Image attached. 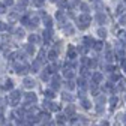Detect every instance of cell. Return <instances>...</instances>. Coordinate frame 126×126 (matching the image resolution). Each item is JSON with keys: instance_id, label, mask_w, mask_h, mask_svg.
<instances>
[{"instance_id": "42", "label": "cell", "mask_w": 126, "mask_h": 126, "mask_svg": "<svg viewBox=\"0 0 126 126\" xmlns=\"http://www.w3.org/2000/svg\"><path fill=\"white\" fill-rule=\"evenodd\" d=\"M66 87H68L69 90H72V89H74V83H72V81H68V83H66Z\"/></svg>"}, {"instance_id": "26", "label": "cell", "mask_w": 126, "mask_h": 126, "mask_svg": "<svg viewBox=\"0 0 126 126\" xmlns=\"http://www.w3.org/2000/svg\"><path fill=\"white\" fill-rule=\"evenodd\" d=\"M59 6H60V8H68V6H69L68 0H59Z\"/></svg>"}, {"instance_id": "14", "label": "cell", "mask_w": 126, "mask_h": 126, "mask_svg": "<svg viewBox=\"0 0 126 126\" xmlns=\"http://www.w3.org/2000/svg\"><path fill=\"white\" fill-rule=\"evenodd\" d=\"M62 98H63V101H69V102L74 99V98H72V94H71V93H68V92H63Z\"/></svg>"}, {"instance_id": "10", "label": "cell", "mask_w": 126, "mask_h": 126, "mask_svg": "<svg viewBox=\"0 0 126 126\" xmlns=\"http://www.w3.org/2000/svg\"><path fill=\"white\" fill-rule=\"evenodd\" d=\"M51 87H53V89H56V90L60 87V78H59V77H54V78H53V81H51Z\"/></svg>"}, {"instance_id": "39", "label": "cell", "mask_w": 126, "mask_h": 126, "mask_svg": "<svg viewBox=\"0 0 126 126\" xmlns=\"http://www.w3.org/2000/svg\"><path fill=\"white\" fill-rule=\"evenodd\" d=\"M8 29V26L3 23V21H0V32H3V30H6Z\"/></svg>"}, {"instance_id": "23", "label": "cell", "mask_w": 126, "mask_h": 126, "mask_svg": "<svg viewBox=\"0 0 126 126\" xmlns=\"http://www.w3.org/2000/svg\"><path fill=\"white\" fill-rule=\"evenodd\" d=\"M56 17H57V20H59L60 23H65V15H63V12H62V11H59V12H57Z\"/></svg>"}, {"instance_id": "17", "label": "cell", "mask_w": 126, "mask_h": 126, "mask_svg": "<svg viewBox=\"0 0 126 126\" xmlns=\"http://www.w3.org/2000/svg\"><path fill=\"white\" fill-rule=\"evenodd\" d=\"M15 36H17L18 39L24 38V29H17V30H15Z\"/></svg>"}, {"instance_id": "20", "label": "cell", "mask_w": 126, "mask_h": 126, "mask_svg": "<svg viewBox=\"0 0 126 126\" xmlns=\"http://www.w3.org/2000/svg\"><path fill=\"white\" fill-rule=\"evenodd\" d=\"M81 105H83V108H86V110H89V108L92 107V104H90V101H89V99H86V98H84V99L81 101Z\"/></svg>"}, {"instance_id": "28", "label": "cell", "mask_w": 126, "mask_h": 126, "mask_svg": "<svg viewBox=\"0 0 126 126\" xmlns=\"http://www.w3.org/2000/svg\"><path fill=\"white\" fill-rule=\"evenodd\" d=\"M98 35H99L101 38H107V30H105V29H99V30H98Z\"/></svg>"}, {"instance_id": "35", "label": "cell", "mask_w": 126, "mask_h": 126, "mask_svg": "<svg viewBox=\"0 0 126 126\" xmlns=\"http://www.w3.org/2000/svg\"><path fill=\"white\" fill-rule=\"evenodd\" d=\"M119 23H120V24H126V14H125V15H120Z\"/></svg>"}, {"instance_id": "31", "label": "cell", "mask_w": 126, "mask_h": 126, "mask_svg": "<svg viewBox=\"0 0 126 126\" xmlns=\"http://www.w3.org/2000/svg\"><path fill=\"white\" fill-rule=\"evenodd\" d=\"M36 41H38V36H36V35H30V36H29V42H30L32 45H33V42H36Z\"/></svg>"}, {"instance_id": "34", "label": "cell", "mask_w": 126, "mask_h": 126, "mask_svg": "<svg viewBox=\"0 0 126 126\" xmlns=\"http://www.w3.org/2000/svg\"><path fill=\"white\" fill-rule=\"evenodd\" d=\"M44 60H45V51L42 50V51H39V59H38V62H41V63H42Z\"/></svg>"}, {"instance_id": "9", "label": "cell", "mask_w": 126, "mask_h": 126, "mask_svg": "<svg viewBox=\"0 0 126 126\" xmlns=\"http://www.w3.org/2000/svg\"><path fill=\"white\" fill-rule=\"evenodd\" d=\"M38 24H39V18H38V17H32V18L29 20V26H30L32 29H35Z\"/></svg>"}, {"instance_id": "2", "label": "cell", "mask_w": 126, "mask_h": 126, "mask_svg": "<svg viewBox=\"0 0 126 126\" xmlns=\"http://www.w3.org/2000/svg\"><path fill=\"white\" fill-rule=\"evenodd\" d=\"M90 23H92V18L89 17L87 14H83V15H80V17L77 18V26H78V29H81V30L87 29Z\"/></svg>"}, {"instance_id": "3", "label": "cell", "mask_w": 126, "mask_h": 126, "mask_svg": "<svg viewBox=\"0 0 126 126\" xmlns=\"http://www.w3.org/2000/svg\"><path fill=\"white\" fill-rule=\"evenodd\" d=\"M15 72L18 75H27L30 72V66H27L26 63H15Z\"/></svg>"}, {"instance_id": "37", "label": "cell", "mask_w": 126, "mask_h": 126, "mask_svg": "<svg viewBox=\"0 0 126 126\" xmlns=\"http://www.w3.org/2000/svg\"><path fill=\"white\" fill-rule=\"evenodd\" d=\"M116 104H117V98H116V96H113L111 99H110V105H111V107H114Z\"/></svg>"}, {"instance_id": "13", "label": "cell", "mask_w": 126, "mask_h": 126, "mask_svg": "<svg viewBox=\"0 0 126 126\" xmlns=\"http://www.w3.org/2000/svg\"><path fill=\"white\" fill-rule=\"evenodd\" d=\"M44 23H45V26L48 27V29H51V26H53V18L48 17V15H45V17H44Z\"/></svg>"}, {"instance_id": "4", "label": "cell", "mask_w": 126, "mask_h": 126, "mask_svg": "<svg viewBox=\"0 0 126 126\" xmlns=\"http://www.w3.org/2000/svg\"><path fill=\"white\" fill-rule=\"evenodd\" d=\"M94 20H96V23L98 24H107V21H108V18H107V15L104 14V12H98L96 14V17H94Z\"/></svg>"}, {"instance_id": "1", "label": "cell", "mask_w": 126, "mask_h": 126, "mask_svg": "<svg viewBox=\"0 0 126 126\" xmlns=\"http://www.w3.org/2000/svg\"><path fill=\"white\" fill-rule=\"evenodd\" d=\"M5 99H6V105L17 108V107L20 105V101L23 99V93H21L20 90H12Z\"/></svg>"}, {"instance_id": "8", "label": "cell", "mask_w": 126, "mask_h": 126, "mask_svg": "<svg viewBox=\"0 0 126 126\" xmlns=\"http://www.w3.org/2000/svg\"><path fill=\"white\" fill-rule=\"evenodd\" d=\"M24 51H26L29 56H33V54H35V47L32 45V44H27V45H24Z\"/></svg>"}, {"instance_id": "46", "label": "cell", "mask_w": 126, "mask_h": 126, "mask_svg": "<svg viewBox=\"0 0 126 126\" xmlns=\"http://www.w3.org/2000/svg\"><path fill=\"white\" fill-rule=\"evenodd\" d=\"M14 2H12V0H5V5H8V6H11Z\"/></svg>"}, {"instance_id": "6", "label": "cell", "mask_w": 126, "mask_h": 126, "mask_svg": "<svg viewBox=\"0 0 126 126\" xmlns=\"http://www.w3.org/2000/svg\"><path fill=\"white\" fill-rule=\"evenodd\" d=\"M101 81H102V74H101V72L92 74V83H93V84H99Z\"/></svg>"}, {"instance_id": "16", "label": "cell", "mask_w": 126, "mask_h": 126, "mask_svg": "<svg viewBox=\"0 0 126 126\" xmlns=\"http://www.w3.org/2000/svg\"><path fill=\"white\" fill-rule=\"evenodd\" d=\"M44 94H45V99H48V101L54 98V92H53V90H45Z\"/></svg>"}, {"instance_id": "48", "label": "cell", "mask_w": 126, "mask_h": 126, "mask_svg": "<svg viewBox=\"0 0 126 126\" xmlns=\"http://www.w3.org/2000/svg\"><path fill=\"white\" fill-rule=\"evenodd\" d=\"M51 2H59V0H51Z\"/></svg>"}, {"instance_id": "12", "label": "cell", "mask_w": 126, "mask_h": 126, "mask_svg": "<svg viewBox=\"0 0 126 126\" xmlns=\"http://www.w3.org/2000/svg\"><path fill=\"white\" fill-rule=\"evenodd\" d=\"M39 68H41V62H38V60H35L33 63H32V72H38L39 71Z\"/></svg>"}, {"instance_id": "11", "label": "cell", "mask_w": 126, "mask_h": 126, "mask_svg": "<svg viewBox=\"0 0 126 126\" xmlns=\"http://www.w3.org/2000/svg\"><path fill=\"white\" fill-rule=\"evenodd\" d=\"M18 18H20V14H18V12H11V14H9V21H11V23H15Z\"/></svg>"}, {"instance_id": "47", "label": "cell", "mask_w": 126, "mask_h": 126, "mask_svg": "<svg viewBox=\"0 0 126 126\" xmlns=\"http://www.w3.org/2000/svg\"><path fill=\"white\" fill-rule=\"evenodd\" d=\"M123 122H125V123H126V116H125V120H123Z\"/></svg>"}, {"instance_id": "32", "label": "cell", "mask_w": 126, "mask_h": 126, "mask_svg": "<svg viewBox=\"0 0 126 126\" xmlns=\"http://www.w3.org/2000/svg\"><path fill=\"white\" fill-rule=\"evenodd\" d=\"M113 57H114V56H113V53H111V51H107V54H105L107 62H111V60H113Z\"/></svg>"}, {"instance_id": "45", "label": "cell", "mask_w": 126, "mask_h": 126, "mask_svg": "<svg viewBox=\"0 0 126 126\" xmlns=\"http://www.w3.org/2000/svg\"><path fill=\"white\" fill-rule=\"evenodd\" d=\"M122 12H123V6H122V5H120V6H119V8H117V14H119V15H120V14H122Z\"/></svg>"}, {"instance_id": "49", "label": "cell", "mask_w": 126, "mask_h": 126, "mask_svg": "<svg viewBox=\"0 0 126 126\" xmlns=\"http://www.w3.org/2000/svg\"><path fill=\"white\" fill-rule=\"evenodd\" d=\"M94 2H99V0H94Z\"/></svg>"}, {"instance_id": "15", "label": "cell", "mask_w": 126, "mask_h": 126, "mask_svg": "<svg viewBox=\"0 0 126 126\" xmlns=\"http://www.w3.org/2000/svg\"><path fill=\"white\" fill-rule=\"evenodd\" d=\"M65 113H66V116H74V113H75V108H74V105H69V107L65 110Z\"/></svg>"}, {"instance_id": "18", "label": "cell", "mask_w": 126, "mask_h": 126, "mask_svg": "<svg viewBox=\"0 0 126 126\" xmlns=\"http://www.w3.org/2000/svg\"><path fill=\"white\" fill-rule=\"evenodd\" d=\"M51 35H53V32H51V29H48V30H45V32H44V39H45V41H48V39H51Z\"/></svg>"}, {"instance_id": "22", "label": "cell", "mask_w": 126, "mask_h": 126, "mask_svg": "<svg viewBox=\"0 0 126 126\" xmlns=\"http://www.w3.org/2000/svg\"><path fill=\"white\" fill-rule=\"evenodd\" d=\"M48 59H50V60H56V59H57V51H56V50H51V51L48 53Z\"/></svg>"}, {"instance_id": "24", "label": "cell", "mask_w": 126, "mask_h": 126, "mask_svg": "<svg viewBox=\"0 0 126 126\" xmlns=\"http://www.w3.org/2000/svg\"><path fill=\"white\" fill-rule=\"evenodd\" d=\"M66 120H68V119H66V116H57V120H56V122H57L59 125H63Z\"/></svg>"}, {"instance_id": "19", "label": "cell", "mask_w": 126, "mask_h": 126, "mask_svg": "<svg viewBox=\"0 0 126 126\" xmlns=\"http://www.w3.org/2000/svg\"><path fill=\"white\" fill-rule=\"evenodd\" d=\"M84 44H86L84 47H92V45L94 44V41H93L92 38H89V36H86V38H84Z\"/></svg>"}, {"instance_id": "41", "label": "cell", "mask_w": 126, "mask_h": 126, "mask_svg": "<svg viewBox=\"0 0 126 126\" xmlns=\"http://www.w3.org/2000/svg\"><path fill=\"white\" fill-rule=\"evenodd\" d=\"M44 2H45V0H33V3H35L36 6H41V5H42Z\"/></svg>"}, {"instance_id": "38", "label": "cell", "mask_w": 126, "mask_h": 126, "mask_svg": "<svg viewBox=\"0 0 126 126\" xmlns=\"http://www.w3.org/2000/svg\"><path fill=\"white\" fill-rule=\"evenodd\" d=\"M41 78H42L44 81H47V80H48V72H42L41 74Z\"/></svg>"}, {"instance_id": "7", "label": "cell", "mask_w": 126, "mask_h": 126, "mask_svg": "<svg viewBox=\"0 0 126 126\" xmlns=\"http://www.w3.org/2000/svg\"><path fill=\"white\" fill-rule=\"evenodd\" d=\"M68 57H69V59H72V60L77 57V50L74 48L72 45H69V47H68Z\"/></svg>"}, {"instance_id": "44", "label": "cell", "mask_w": 126, "mask_h": 126, "mask_svg": "<svg viewBox=\"0 0 126 126\" xmlns=\"http://www.w3.org/2000/svg\"><path fill=\"white\" fill-rule=\"evenodd\" d=\"M6 12V8H5V5H0V14H5Z\"/></svg>"}, {"instance_id": "33", "label": "cell", "mask_w": 126, "mask_h": 126, "mask_svg": "<svg viewBox=\"0 0 126 126\" xmlns=\"http://www.w3.org/2000/svg\"><path fill=\"white\" fill-rule=\"evenodd\" d=\"M78 86H80L81 89H86V80L84 78H80V80H78Z\"/></svg>"}, {"instance_id": "29", "label": "cell", "mask_w": 126, "mask_h": 126, "mask_svg": "<svg viewBox=\"0 0 126 126\" xmlns=\"http://www.w3.org/2000/svg\"><path fill=\"white\" fill-rule=\"evenodd\" d=\"M119 90H126V80H120V84H119Z\"/></svg>"}, {"instance_id": "5", "label": "cell", "mask_w": 126, "mask_h": 126, "mask_svg": "<svg viewBox=\"0 0 126 126\" xmlns=\"http://www.w3.org/2000/svg\"><path fill=\"white\" fill-rule=\"evenodd\" d=\"M23 86H24L26 89H33V87L36 86V83H35V80H33V78H29V77H26L24 80H23Z\"/></svg>"}, {"instance_id": "25", "label": "cell", "mask_w": 126, "mask_h": 126, "mask_svg": "<svg viewBox=\"0 0 126 126\" xmlns=\"http://www.w3.org/2000/svg\"><path fill=\"white\" fill-rule=\"evenodd\" d=\"M48 108H50V111H59V105H57V104H54V102H51Z\"/></svg>"}, {"instance_id": "36", "label": "cell", "mask_w": 126, "mask_h": 126, "mask_svg": "<svg viewBox=\"0 0 126 126\" xmlns=\"http://www.w3.org/2000/svg\"><path fill=\"white\" fill-rule=\"evenodd\" d=\"M80 6H81V9L84 11V14H87V12H89V6H87L86 3H80Z\"/></svg>"}, {"instance_id": "27", "label": "cell", "mask_w": 126, "mask_h": 126, "mask_svg": "<svg viewBox=\"0 0 126 126\" xmlns=\"http://www.w3.org/2000/svg\"><path fill=\"white\" fill-rule=\"evenodd\" d=\"M63 75H65L66 78H72V77H74V74H72V71H71V69H65Z\"/></svg>"}, {"instance_id": "43", "label": "cell", "mask_w": 126, "mask_h": 126, "mask_svg": "<svg viewBox=\"0 0 126 126\" xmlns=\"http://www.w3.org/2000/svg\"><path fill=\"white\" fill-rule=\"evenodd\" d=\"M114 80H116V81H117V80H120V77H119V75H114V74H113V75H111V81H114Z\"/></svg>"}, {"instance_id": "40", "label": "cell", "mask_w": 126, "mask_h": 126, "mask_svg": "<svg viewBox=\"0 0 126 126\" xmlns=\"http://www.w3.org/2000/svg\"><path fill=\"white\" fill-rule=\"evenodd\" d=\"M96 101H98V104L101 105V104H104V102H105V96H98V99H96Z\"/></svg>"}, {"instance_id": "30", "label": "cell", "mask_w": 126, "mask_h": 126, "mask_svg": "<svg viewBox=\"0 0 126 126\" xmlns=\"http://www.w3.org/2000/svg\"><path fill=\"white\" fill-rule=\"evenodd\" d=\"M93 45H94V47H93V48H94V50H96V51H101V50H102V42H94Z\"/></svg>"}, {"instance_id": "21", "label": "cell", "mask_w": 126, "mask_h": 126, "mask_svg": "<svg viewBox=\"0 0 126 126\" xmlns=\"http://www.w3.org/2000/svg\"><path fill=\"white\" fill-rule=\"evenodd\" d=\"M63 30H65V33H69V35H74V29H72V26H71V24H68V26H65V27H63Z\"/></svg>"}]
</instances>
